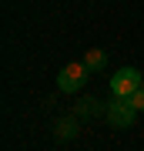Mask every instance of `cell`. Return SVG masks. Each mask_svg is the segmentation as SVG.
Returning a JSON list of instances; mask_svg holds the SVG:
<instances>
[{"mask_svg":"<svg viewBox=\"0 0 144 151\" xmlns=\"http://www.w3.org/2000/svg\"><path fill=\"white\" fill-rule=\"evenodd\" d=\"M87 77H91V70H87L84 60H70V64H64L57 70V87L64 94H74V91H80L87 84Z\"/></svg>","mask_w":144,"mask_h":151,"instance_id":"obj_1","label":"cell"},{"mask_svg":"<svg viewBox=\"0 0 144 151\" xmlns=\"http://www.w3.org/2000/svg\"><path fill=\"white\" fill-rule=\"evenodd\" d=\"M104 118L111 128H131L134 121H138V111L131 108L128 97H114L111 104H104Z\"/></svg>","mask_w":144,"mask_h":151,"instance_id":"obj_2","label":"cell"},{"mask_svg":"<svg viewBox=\"0 0 144 151\" xmlns=\"http://www.w3.org/2000/svg\"><path fill=\"white\" fill-rule=\"evenodd\" d=\"M138 87H144V77L138 67H121L117 74L111 77V94L114 97H131Z\"/></svg>","mask_w":144,"mask_h":151,"instance_id":"obj_3","label":"cell"},{"mask_svg":"<svg viewBox=\"0 0 144 151\" xmlns=\"http://www.w3.org/2000/svg\"><path fill=\"white\" fill-rule=\"evenodd\" d=\"M54 134H57L60 141L77 138V114H67V118H60L57 124H54Z\"/></svg>","mask_w":144,"mask_h":151,"instance_id":"obj_4","label":"cell"},{"mask_svg":"<svg viewBox=\"0 0 144 151\" xmlns=\"http://www.w3.org/2000/svg\"><path fill=\"white\" fill-rule=\"evenodd\" d=\"M84 64H87V70H91V74H97V70H104V67H107V54H104L101 47H94V50H87Z\"/></svg>","mask_w":144,"mask_h":151,"instance_id":"obj_5","label":"cell"},{"mask_svg":"<svg viewBox=\"0 0 144 151\" xmlns=\"http://www.w3.org/2000/svg\"><path fill=\"white\" fill-rule=\"evenodd\" d=\"M74 114H77V118H94V114H101V101H94V97H84V101H77Z\"/></svg>","mask_w":144,"mask_h":151,"instance_id":"obj_6","label":"cell"},{"mask_svg":"<svg viewBox=\"0 0 144 151\" xmlns=\"http://www.w3.org/2000/svg\"><path fill=\"white\" fill-rule=\"evenodd\" d=\"M128 101H131V108L141 114V111H144V87H138V91H134V94L128 97Z\"/></svg>","mask_w":144,"mask_h":151,"instance_id":"obj_7","label":"cell"}]
</instances>
